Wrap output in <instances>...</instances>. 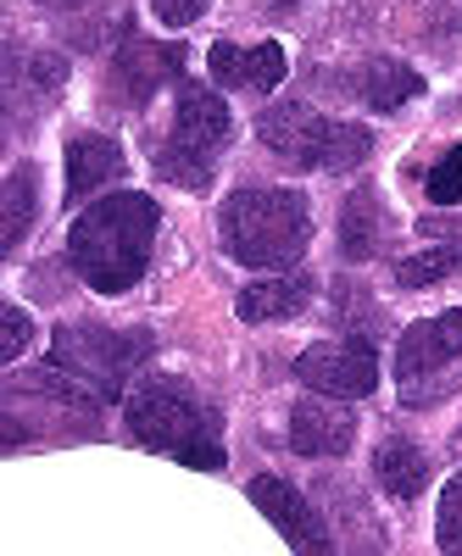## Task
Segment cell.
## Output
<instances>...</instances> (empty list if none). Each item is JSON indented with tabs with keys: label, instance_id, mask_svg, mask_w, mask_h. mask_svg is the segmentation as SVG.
I'll return each mask as SVG.
<instances>
[{
	"label": "cell",
	"instance_id": "cell-2",
	"mask_svg": "<svg viewBox=\"0 0 462 556\" xmlns=\"http://www.w3.org/2000/svg\"><path fill=\"white\" fill-rule=\"evenodd\" d=\"M128 434L178 456L184 468H223V417L217 406L184 379H146L128 395Z\"/></svg>",
	"mask_w": 462,
	"mask_h": 556
},
{
	"label": "cell",
	"instance_id": "cell-6",
	"mask_svg": "<svg viewBox=\"0 0 462 556\" xmlns=\"http://www.w3.org/2000/svg\"><path fill=\"white\" fill-rule=\"evenodd\" d=\"M235 134L228 101L212 96L207 84H178V112H173V139L157 156V173L173 178L178 190H207L212 184V162Z\"/></svg>",
	"mask_w": 462,
	"mask_h": 556
},
{
	"label": "cell",
	"instance_id": "cell-7",
	"mask_svg": "<svg viewBox=\"0 0 462 556\" xmlns=\"http://www.w3.org/2000/svg\"><path fill=\"white\" fill-rule=\"evenodd\" d=\"M462 356V306L440 312V317H424L412 323L396 345V379H401V395L407 401H435L451 379L446 367Z\"/></svg>",
	"mask_w": 462,
	"mask_h": 556
},
{
	"label": "cell",
	"instance_id": "cell-22",
	"mask_svg": "<svg viewBox=\"0 0 462 556\" xmlns=\"http://www.w3.org/2000/svg\"><path fill=\"white\" fill-rule=\"evenodd\" d=\"M28 340H34V323H28V312L23 306H7L0 312V362H17L23 351H28Z\"/></svg>",
	"mask_w": 462,
	"mask_h": 556
},
{
	"label": "cell",
	"instance_id": "cell-13",
	"mask_svg": "<svg viewBox=\"0 0 462 556\" xmlns=\"http://www.w3.org/2000/svg\"><path fill=\"white\" fill-rule=\"evenodd\" d=\"M123 178V146L107 134H73L67 139V201H84L89 190Z\"/></svg>",
	"mask_w": 462,
	"mask_h": 556
},
{
	"label": "cell",
	"instance_id": "cell-8",
	"mask_svg": "<svg viewBox=\"0 0 462 556\" xmlns=\"http://www.w3.org/2000/svg\"><path fill=\"white\" fill-rule=\"evenodd\" d=\"M296 379L312 395H335V401H357V395H374L379 384V356L367 340H329V345H312L296 356Z\"/></svg>",
	"mask_w": 462,
	"mask_h": 556
},
{
	"label": "cell",
	"instance_id": "cell-15",
	"mask_svg": "<svg viewBox=\"0 0 462 556\" xmlns=\"http://www.w3.org/2000/svg\"><path fill=\"white\" fill-rule=\"evenodd\" d=\"M385 235H390V217H385L379 195L374 190H357L346 201V212H340V251L351 262H367V256L385 251Z\"/></svg>",
	"mask_w": 462,
	"mask_h": 556
},
{
	"label": "cell",
	"instance_id": "cell-9",
	"mask_svg": "<svg viewBox=\"0 0 462 556\" xmlns=\"http://www.w3.org/2000/svg\"><path fill=\"white\" fill-rule=\"evenodd\" d=\"M251 501H257V513L290 540L296 556H335V540H329V529H323L317 506H312L296 484L262 473V479H251Z\"/></svg>",
	"mask_w": 462,
	"mask_h": 556
},
{
	"label": "cell",
	"instance_id": "cell-12",
	"mask_svg": "<svg viewBox=\"0 0 462 556\" xmlns=\"http://www.w3.org/2000/svg\"><path fill=\"white\" fill-rule=\"evenodd\" d=\"M357 440V412H346L335 395H307L290 412V445L301 456H346Z\"/></svg>",
	"mask_w": 462,
	"mask_h": 556
},
{
	"label": "cell",
	"instance_id": "cell-17",
	"mask_svg": "<svg viewBox=\"0 0 462 556\" xmlns=\"http://www.w3.org/2000/svg\"><path fill=\"white\" fill-rule=\"evenodd\" d=\"M374 479L396 501H412V495H424V484H429V456L412 440H385L379 456H374Z\"/></svg>",
	"mask_w": 462,
	"mask_h": 556
},
{
	"label": "cell",
	"instance_id": "cell-14",
	"mask_svg": "<svg viewBox=\"0 0 462 556\" xmlns=\"http://www.w3.org/2000/svg\"><path fill=\"white\" fill-rule=\"evenodd\" d=\"M307 301H312V278L290 273V278H257V285H246L235 306L246 323H285V317L307 312Z\"/></svg>",
	"mask_w": 462,
	"mask_h": 556
},
{
	"label": "cell",
	"instance_id": "cell-10",
	"mask_svg": "<svg viewBox=\"0 0 462 556\" xmlns=\"http://www.w3.org/2000/svg\"><path fill=\"white\" fill-rule=\"evenodd\" d=\"M184 73V51L178 45H157V39H123L112 56V89L123 106H146L162 84H173Z\"/></svg>",
	"mask_w": 462,
	"mask_h": 556
},
{
	"label": "cell",
	"instance_id": "cell-5",
	"mask_svg": "<svg viewBox=\"0 0 462 556\" xmlns=\"http://www.w3.org/2000/svg\"><path fill=\"white\" fill-rule=\"evenodd\" d=\"M257 139L290 167H323V173H346L357 162H367L374 151V134L357 128V123H335V117H317L301 101H279L257 117Z\"/></svg>",
	"mask_w": 462,
	"mask_h": 556
},
{
	"label": "cell",
	"instance_id": "cell-27",
	"mask_svg": "<svg viewBox=\"0 0 462 556\" xmlns=\"http://www.w3.org/2000/svg\"><path fill=\"white\" fill-rule=\"evenodd\" d=\"M273 7H296V0H273Z\"/></svg>",
	"mask_w": 462,
	"mask_h": 556
},
{
	"label": "cell",
	"instance_id": "cell-25",
	"mask_svg": "<svg viewBox=\"0 0 462 556\" xmlns=\"http://www.w3.org/2000/svg\"><path fill=\"white\" fill-rule=\"evenodd\" d=\"M67 78V62L62 56H39L34 62V84H62Z\"/></svg>",
	"mask_w": 462,
	"mask_h": 556
},
{
	"label": "cell",
	"instance_id": "cell-4",
	"mask_svg": "<svg viewBox=\"0 0 462 556\" xmlns=\"http://www.w3.org/2000/svg\"><path fill=\"white\" fill-rule=\"evenodd\" d=\"M217 228H223V251L235 262L273 273V267L301 262L312 240V212L301 190H262V184H251V190H235L223 201Z\"/></svg>",
	"mask_w": 462,
	"mask_h": 556
},
{
	"label": "cell",
	"instance_id": "cell-11",
	"mask_svg": "<svg viewBox=\"0 0 462 556\" xmlns=\"http://www.w3.org/2000/svg\"><path fill=\"white\" fill-rule=\"evenodd\" d=\"M207 67H212V78L223 84V89H251V96H273V89L285 84V73H290V56H285V45H228V39H217L212 51H207Z\"/></svg>",
	"mask_w": 462,
	"mask_h": 556
},
{
	"label": "cell",
	"instance_id": "cell-24",
	"mask_svg": "<svg viewBox=\"0 0 462 556\" xmlns=\"http://www.w3.org/2000/svg\"><path fill=\"white\" fill-rule=\"evenodd\" d=\"M419 235H440L446 245H462V217H424Z\"/></svg>",
	"mask_w": 462,
	"mask_h": 556
},
{
	"label": "cell",
	"instance_id": "cell-3",
	"mask_svg": "<svg viewBox=\"0 0 462 556\" xmlns=\"http://www.w3.org/2000/svg\"><path fill=\"white\" fill-rule=\"evenodd\" d=\"M151 356L146 334H117L101 323H67L51 340V367L39 374V390H57L78 406H101L117 401L128 374Z\"/></svg>",
	"mask_w": 462,
	"mask_h": 556
},
{
	"label": "cell",
	"instance_id": "cell-16",
	"mask_svg": "<svg viewBox=\"0 0 462 556\" xmlns=\"http://www.w3.org/2000/svg\"><path fill=\"white\" fill-rule=\"evenodd\" d=\"M357 89H362V101L374 106V112H401L412 96H424V78L412 73L407 62H390V56H374L362 73H357Z\"/></svg>",
	"mask_w": 462,
	"mask_h": 556
},
{
	"label": "cell",
	"instance_id": "cell-18",
	"mask_svg": "<svg viewBox=\"0 0 462 556\" xmlns=\"http://www.w3.org/2000/svg\"><path fill=\"white\" fill-rule=\"evenodd\" d=\"M7 223H0V251H17L23 235H28V223H34V167H12L7 178Z\"/></svg>",
	"mask_w": 462,
	"mask_h": 556
},
{
	"label": "cell",
	"instance_id": "cell-20",
	"mask_svg": "<svg viewBox=\"0 0 462 556\" xmlns=\"http://www.w3.org/2000/svg\"><path fill=\"white\" fill-rule=\"evenodd\" d=\"M424 190H429L435 206H462V146H451V151L429 167Z\"/></svg>",
	"mask_w": 462,
	"mask_h": 556
},
{
	"label": "cell",
	"instance_id": "cell-23",
	"mask_svg": "<svg viewBox=\"0 0 462 556\" xmlns=\"http://www.w3.org/2000/svg\"><path fill=\"white\" fill-rule=\"evenodd\" d=\"M207 7H212V0H151V12H157L167 28H190Z\"/></svg>",
	"mask_w": 462,
	"mask_h": 556
},
{
	"label": "cell",
	"instance_id": "cell-19",
	"mask_svg": "<svg viewBox=\"0 0 462 556\" xmlns=\"http://www.w3.org/2000/svg\"><path fill=\"white\" fill-rule=\"evenodd\" d=\"M462 273V245H435V251H419V256H407L396 267L401 278V290H429L440 285V278H457Z\"/></svg>",
	"mask_w": 462,
	"mask_h": 556
},
{
	"label": "cell",
	"instance_id": "cell-21",
	"mask_svg": "<svg viewBox=\"0 0 462 556\" xmlns=\"http://www.w3.org/2000/svg\"><path fill=\"white\" fill-rule=\"evenodd\" d=\"M435 540L446 556H462V473L446 484L440 495V518H435Z\"/></svg>",
	"mask_w": 462,
	"mask_h": 556
},
{
	"label": "cell",
	"instance_id": "cell-26",
	"mask_svg": "<svg viewBox=\"0 0 462 556\" xmlns=\"http://www.w3.org/2000/svg\"><path fill=\"white\" fill-rule=\"evenodd\" d=\"M45 7H78V0H45Z\"/></svg>",
	"mask_w": 462,
	"mask_h": 556
},
{
	"label": "cell",
	"instance_id": "cell-1",
	"mask_svg": "<svg viewBox=\"0 0 462 556\" xmlns=\"http://www.w3.org/2000/svg\"><path fill=\"white\" fill-rule=\"evenodd\" d=\"M157 228H162V212L151 195H107L89 212L73 217L67 228V256L73 267L84 273L89 290L101 295H123L146 278L151 267V245H157Z\"/></svg>",
	"mask_w": 462,
	"mask_h": 556
}]
</instances>
